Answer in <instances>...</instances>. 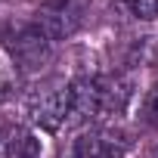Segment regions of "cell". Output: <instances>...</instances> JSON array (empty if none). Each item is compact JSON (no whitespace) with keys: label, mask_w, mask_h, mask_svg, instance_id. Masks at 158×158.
Here are the masks:
<instances>
[{"label":"cell","mask_w":158,"mask_h":158,"mask_svg":"<svg viewBox=\"0 0 158 158\" xmlns=\"http://www.w3.org/2000/svg\"><path fill=\"white\" fill-rule=\"evenodd\" d=\"M124 3L130 6V13L136 19H146V22L158 19V0H124Z\"/></svg>","instance_id":"8"},{"label":"cell","mask_w":158,"mask_h":158,"mask_svg":"<svg viewBox=\"0 0 158 158\" xmlns=\"http://www.w3.org/2000/svg\"><path fill=\"white\" fill-rule=\"evenodd\" d=\"M149 158H158V146H155V149H152V155H149Z\"/></svg>","instance_id":"10"},{"label":"cell","mask_w":158,"mask_h":158,"mask_svg":"<svg viewBox=\"0 0 158 158\" xmlns=\"http://www.w3.org/2000/svg\"><path fill=\"white\" fill-rule=\"evenodd\" d=\"M3 158H44L40 155V139L25 127H10L6 143H3Z\"/></svg>","instance_id":"7"},{"label":"cell","mask_w":158,"mask_h":158,"mask_svg":"<svg viewBox=\"0 0 158 158\" xmlns=\"http://www.w3.org/2000/svg\"><path fill=\"white\" fill-rule=\"evenodd\" d=\"M28 112H31L34 124H40L44 130L56 133L68 121V84L65 81H47V84H40L31 93V99H28Z\"/></svg>","instance_id":"1"},{"label":"cell","mask_w":158,"mask_h":158,"mask_svg":"<svg viewBox=\"0 0 158 158\" xmlns=\"http://www.w3.org/2000/svg\"><path fill=\"white\" fill-rule=\"evenodd\" d=\"M93 115H99V81L77 77V81L68 84V121L65 124L81 127Z\"/></svg>","instance_id":"5"},{"label":"cell","mask_w":158,"mask_h":158,"mask_svg":"<svg viewBox=\"0 0 158 158\" xmlns=\"http://www.w3.org/2000/svg\"><path fill=\"white\" fill-rule=\"evenodd\" d=\"M84 13H87V0H47L37 10L34 25L50 40H65L81 28Z\"/></svg>","instance_id":"2"},{"label":"cell","mask_w":158,"mask_h":158,"mask_svg":"<svg viewBox=\"0 0 158 158\" xmlns=\"http://www.w3.org/2000/svg\"><path fill=\"white\" fill-rule=\"evenodd\" d=\"M133 96V84L127 77H109V81H99V112L118 115L124 112V106Z\"/></svg>","instance_id":"6"},{"label":"cell","mask_w":158,"mask_h":158,"mask_svg":"<svg viewBox=\"0 0 158 158\" xmlns=\"http://www.w3.org/2000/svg\"><path fill=\"white\" fill-rule=\"evenodd\" d=\"M50 44H53V40H50L37 25H25V28H19V31L10 37L13 62H16L22 71H40V68L50 62V56H53Z\"/></svg>","instance_id":"4"},{"label":"cell","mask_w":158,"mask_h":158,"mask_svg":"<svg viewBox=\"0 0 158 158\" xmlns=\"http://www.w3.org/2000/svg\"><path fill=\"white\" fill-rule=\"evenodd\" d=\"M124 149H127V136H124L121 130L99 127V130L77 133V136L59 152V158H121Z\"/></svg>","instance_id":"3"},{"label":"cell","mask_w":158,"mask_h":158,"mask_svg":"<svg viewBox=\"0 0 158 158\" xmlns=\"http://www.w3.org/2000/svg\"><path fill=\"white\" fill-rule=\"evenodd\" d=\"M143 121L149 124V127H158V84L146 93V99H143Z\"/></svg>","instance_id":"9"}]
</instances>
